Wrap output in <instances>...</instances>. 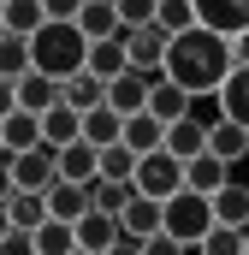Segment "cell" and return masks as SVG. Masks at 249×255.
I'll use <instances>...</instances> for the list:
<instances>
[{"label": "cell", "instance_id": "obj_1", "mask_svg": "<svg viewBox=\"0 0 249 255\" xmlns=\"http://www.w3.org/2000/svg\"><path fill=\"white\" fill-rule=\"evenodd\" d=\"M232 71H238V48H232V36H220V30H208V24H196V30H184V36H172L166 77L184 83L190 95H220Z\"/></svg>", "mask_w": 249, "mask_h": 255}, {"label": "cell", "instance_id": "obj_2", "mask_svg": "<svg viewBox=\"0 0 249 255\" xmlns=\"http://www.w3.org/2000/svg\"><path fill=\"white\" fill-rule=\"evenodd\" d=\"M30 48H36V71H48V77H77V71H89V36L77 30V18H48L36 36H30Z\"/></svg>", "mask_w": 249, "mask_h": 255}, {"label": "cell", "instance_id": "obj_3", "mask_svg": "<svg viewBox=\"0 0 249 255\" xmlns=\"http://www.w3.org/2000/svg\"><path fill=\"white\" fill-rule=\"evenodd\" d=\"M220 220H214V196H202V190H178V196H166V232L178 238V244H190V250H202V238L214 232Z\"/></svg>", "mask_w": 249, "mask_h": 255}, {"label": "cell", "instance_id": "obj_4", "mask_svg": "<svg viewBox=\"0 0 249 255\" xmlns=\"http://www.w3.org/2000/svg\"><path fill=\"white\" fill-rule=\"evenodd\" d=\"M6 184L12 190H54L60 184V148H24V154H6Z\"/></svg>", "mask_w": 249, "mask_h": 255}, {"label": "cell", "instance_id": "obj_5", "mask_svg": "<svg viewBox=\"0 0 249 255\" xmlns=\"http://www.w3.org/2000/svg\"><path fill=\"white\" fill-rule=\"evenodd\" d=\"M142 196H154V202H166V196L184 190V160L172 154V148H154V154H142L136 160V178H130Z\"/></svg>", "mask_w": 249, "mask_h": 255}, {"label": "cell", "instance_id": "obj_6", "mask_svg": "<svg viewBox=\"0 0 249 255\" xmlns=\"http://www.w3.org/2000/svg\"><path fill=\"white\" fill-rule=\"evenodd\" d=\"M65 83L60 77H48V71H24L18 83H6V107H30V113H48V107H60Z\"/></svg>", "mask_w": 249, "mask_h": 255}, {"label": "cell", "instance_id": "obj_7", "mask_svg": "<svg viewBox=\"0 0 249 255\" xmlns=\"http://www.w3.org/2000/svg\"><path fill=\"white\" fill-rule=\"evenodd\" d=\"M124 48H130V65H142V71H166L172 30H160V24H130V30H124Z\"/></svg>", "mask_w": 249, "mask_h": 255}, {"label": "cell", "instance_id": "obj_8", "mask_svg": "<svg viewBox=\"0 0 249 255\" xmlns=\"http://www.w3.org/2000/svg\"><path fill=\"white\" fill-rule=\"evenodd\" d=\"M160 77H166V71H142V65H130L124 77H113V83H107V107H119L124 119H130V113H142Z\"/></svg>", "mask_w": 249, "mask_h": 255}, {"label": "cell", "instance_id": "obj_9", "mask_svg": "<svg viewBox=\"0 0 249 255\" xmlns=\"http://www.w3.org/2000/svg\"><path fill=\"white\" fill-rule=\"evenodd\" d=\"M0 142H6V154L42 148V142H48V130H42V113H30V107H6V119H0Z\"/></svg>", "mask_w": 249, "mask_h": 255}, {"label": "cell", "instance_id": "obj_10", "mask_svg": "<svg viewBox=\"0 0 249 255\" xmlns=\"http://www.w3.org/2000/svg\"><path fill=\"white\" fill-rule=\"evenodd\" d=\"M48 220H54L48 190H12V184H6V226H18V232H36V226H48Z\"/></svg>", "mask_w": 249, "mask_h": 255}, {"label": "cell", "instance_id": "obj_11", "mask_svg": "<svg viewBox=\"0 0 249 255\" xmlns=\"http://www.w3.org/2000/svg\"><path fill=\"white\" fill-rule=\"evenodd\" d=\"M119 238H124V220H119V214H107V208H89V214L77 220V244L95 250V255H107Z\"/></svg>", "mask_w": 249, "mask_h": 255}, {"label": "cell", "instance_id": "obj_12", "mask_svg": "<svg viewBox=\"0 0 249 255\" xmlns=\"http://www.w3.org/2000/svg\"><path fill=\"white\" fill-rule=\"evenodd\" d=\"M184 184H190V190H202V196L226 190V184H232V160L214 154V148H202L196 160H184Z\"/></svg>", "mask_w": 249, "mask_h": 255}, {"label": "cell", "instance_id": "obj_13", "mask_svg": "<svg viewBox=\"0 0 249 255\" xmlns=\"http://www.w3.org/2000/svg\"><path fill=\"white\" fill-rule=\"evenodd\" d=\"M77 30H83L89 42H119V36H124V18H119V0H89V6L77 12Z\"/></svg>", "mask_w": 249, "mask_h": 255}, {"label": "cell", "instance_id": "obj_14", "mask_svg": "<svg viewBox=\"0 0 249 255\" xmlns=\"http://www.w3.org/2000/svg\"><path fill=\"white\" fill-rule=\"evenodd\" d=\"M60 178H71V184H95L101 178V148L89 136H77V142L60 148Z\"/></svg>", "mask_w": 249, "mask_h": 255}, {"label": "cell", "instance_id": "obj_15", "mask_svg": "<svg viewBox=\"0 0 249 255\" xmlns=\"http://www.w3.org/2000/svg\"><path fill=\"white\" fill-rule=\"evenodd\" d=\"M196 18L220 36H244L249 30V0H196Z\"/></svg>", "mask_w": 249, "mask_h": 255}, {"label": "cell", "instance_id": "obj_16", "mask_svg": "<svg viewBox=\"0 0 249 255\" xmlns=\"http://www.w3.org/2000/svg\"><path fill=\"white\" fill-rule=\"evenodd\" d=\"M148 113H154V119H166V125H178V119H190V113H196V95H190L184 83L160 77V83H154V95H148Z\"/></svg>", "mask_w": 249, "mask_h": 255}, {"label": "cell", "instance_id": "obj_17", "mask_svg": "<svg viewBox=\"0 0 249 255\" xmlns=\"http://www.w3.org/2000/svg\"><path fill=\"white\" fill-rule=\"evenodd\" d=\"M48 18H54L48 0H0V30H12V36H36Z\"/></svg>", "mask_w": 249, "mask_h": 255}, {"label": "cell", "instance_id": "obj_18", "mask_svg": "<svg viewBox=\"0 0 249 255\" xmlns=\"http://www.w3.org/2000/svg\"><path fill=\"white\" fill-rule=\"evenodd\" d=\"M124 220V238H154V232H166V202H154V196L136 190V202L119 214Z\"/></svg>", "mask_w": 249, "mask_h": 255}, {"label": "cell", "instance_id": "obj_19", "mask_svg": "<svg viewBox=\"0 0 249 255\" xmlns=\"http://www.w3.org/2000/svg\"><path fill=\"white\" fill-rule=\"evenodd\" d=\"M48 208H54V220H71V226H77V220L95 208V190H89V184H71V178H60V184L48 190Z\"/></svg>", "mask_w": 249, "mask_h": 255}, {"label": "cell", "instance_id": "obj_20", "mask_svg": "<svg viewBox=\"0 0 249 255\" xmlns=\"http://www.w3.org/2000/svg\"><path fill=\"white\" fill-rule=\"evenodd\" d=\"M24 71H36V48H30V36L0 30V83H18Z\"/></svg>", "mask_w": 249, "mask_h": 255}, {"label": "cell", "instance_id": "obj_21", "mask_svg": "<svg viewBox=\"0 0 249 255\" xmlns=\"http://www.w3.org/2000/svg\"><path fill=\"white\" fill-rule=\"evenodd\" d=\"M208 136H214V125H202V119L190 113V119H178V125H166V148H172L178 160H196V154L208 148Z\"/></svg>", "mask_w": 249, "mask_h": 255}, {"label": "cell", "instance_id": "obj_22", "mask_svg": "<svg viewBox=\"0 0 249 255\" xmlns=\"http://www.w3.org/2000/svg\"><path fill=\"white\" fill-rule=\"evenodd\" d=\"M124 142H130L136 154H154V148H166V119H154L148 107H142V113H130V119H124Z\"/></svg>", "mask_w": 249, "mask_h": 255}, {"label": "cell", "instance_id": "obj_23", "mask_svg": "<svg viewBox=\"0 0 249 255\" xmlns=\"http://www.w3.org/2000/svg\"><path fill=\"white\" fill-rule=\"evenodd\" d=\"M214 101H220V119H238V125L249 130V65H238V71L226 77V89H220Z\"/></svg>", "mask_w": 249, "mask_h": 255}, {"label": "cell", "instance_id": "obj_24", "mask_svg": "<svg viewBox=\"0 0 249 255\" xmlns=\"http://www.w3.org/2000/svg\"><path fill=\"white\" fill-rule=\"evenodd\" d=\"M42 130H48V148H65V142H77V136H83V113H77L71 101H60V107H48V113H42Z\"/></svg>", "mask_w": 249, "mask_h": 255}, {"label": "cell", "instance_id": "obj_25", "mask_svg": "<svg viewBox=\"0 0 249 255\" xmlns=\"http://www.w3.org/2000/svg\"><path fill=\"white\" fill-rule=\"evenodd\" d=\"M83 136H89L95 148H107V142H124V113L101 101L95 113H83Z\"/></svg>", "mask_w": 249, "mask_h": 255}, {"label": "cell", "instance_id": "obj_26", "mask_svg": "<svg viewBox=\"0 0 249 255\" xmlns=\"http://www.w3.org/2000/svg\"><path fill=\"white\" fill-rule=\"evenodd\" d=\"M60 101H71L77 113H95L101 101H107V77H95V71H77V77H65V95Z\"/></svg>", "mask_w": 249, "mask_h": 255}, {"label": "cell", "instance_id": "obj_27", "mask_svg": "<svg viewBox=\"0 0 249 255\" xmlns=\"http://www.w3.org/2000/svg\"><path fill=\"white\" fill-rule=\"evenodd\" d=\"M214 220L249 232V184H226V190H214Z\"/></svg>", "mask_w": 249, "mask_h": 255}, {"label": "cell", "instance_id": "obj_28", "mask_svg": "<svg viewBox=\"0 0 249 255\" xmlns=\"http://www.w3.org/2000/svg\"><path fill=\"white\" fill-rule=\"evenodd\" d=\"M89 71L107 77V83L124 77V71H130V48H124V36H119V42H95V48H89Z\"/></svg>", "mask_w": 249, "mask_h": 255}, {"label": "cell", "instance_id": "obj_29", "mask_svg": "<svg viewBox=\"0 0 249 255\" xmlns=\"http://www.w3.org/2000/svg\"><path fill=\"white\" fill-rule=\"evenodd\" d=\"M208 148H214V154H226V160L238 166V160L249 154V130L238 125V119H220V125H214V136H208Z\"/></svg>", "mask_w": 249, "mask_h": 255}, {"label": "cell", "instance_id": "obj_30", "mask_svg": "<svg viewBox=\"0 0 249 255\" xmlns=\"http://www.w3.org/2000/svg\"><path fill=\"white\" fill-rule=\"evenodd\" d=\"M36 250H42V255H71V250H83V244H77V226H71V220H48V226H36Z\"/></svg>", "mask_w": 249, "mask_h": 255}, {"label": "cell", "instance_id": "obj_31", "mask_svg": "<svg viewBox=\"0 0 249 255\" xmlns=\"http://www.w3.org/2000/svg\"><path fill=\"white\" fill-rule=\"evenodd\" d=\"M136 160H142V154H136L130 142H107V148H101V178L130 184V178H136Z\"/></svg>", "mask_w": 249, "mask_h": 255}, {"label": "cell", "instance_id": "obj_32", "mask_svg": "<svg viewBox=\"0 0 249 255\" xmlns=\"http://www.w3.org/2000/svg\"><path fill=\"white\" fill-rule=\"evenodd\" d=\"M154 24H160V30H172V36H184V30H196V24H202V18H196V0H160Z\"/></svg>", "mask_w": 249, "mask_h": 255}, {"label": "cell", "instance_id": "obj_33", "mask_svg": "<svg viewBox=\"0 0 249 255\" xmlns=\"http://www.w3.org/2000/svg\"><path fill=\"white\" fill-rule=\"evenodd\" d=\"M89 190H95V208H107V214H124L136 202V184H119V178H95Z\"/></svg>", "mask_w": 249, "mask_h": 255}, {"label": "cell", "instance_id": "obj_34", "mask_svg": "<svg viewBox=\"0 0 249 255\" xmlns=\"http://www.w3.org/2000/svg\"><path fill=\"white\" fill-rule=\"evenodd\" d=\"M202 255H244V232L238 226H214L202 238Z\"/></svg>", "mask_w": 249, "mask_h": 255}, {"label": "cell", "instance_id": "obj_35", "mask_svg": "<svg viewBox=\"0 0 249 255\" xmlns=\"http://www.w3.org/2000/svg\"><path fill=\"white\" fill-rule=\"evenodd\" d=\"M154 12H160V0H119L124 30H130V24H154Z\"/></svg>", "mask_w": 249, "mask_h": 255}, {"label": "cell", "instance_id": "obj_36", "mask_svg": "<svg viewBox=\"0 0 249 255\" xmlns=\"http://www.w3.org/2000/svg\"><path fill=\"white\" fill-rule=\"evenodd\" d=\"M0 255H42V250H36V232H18V226H6Z\"/></svg>", "mask_w": 249, "mask_h": 255}, {"label": "cell", "instance_id": "obj_37", "mask_svg": "<svg viewBox=\"0 0 249 255\" xmlns=\"http://www.w3.org/2000/svg\"><path fill=\"white\" fill-rule=\"evenodd\" d=\"M142 255H190V244H178L172 232H154V238H142Z\"/></svg>", "mask_w": 249, "mask_h": 255}, {"label": "cell", "instance_id": "obj_38", "mask_svg": "<svg viewBox=\"0 0 249 255\" xmlns=\"http://www.w3.org/2000/svg\"><path fill=\"white\" fill-rule=\"evenodd\" d=\"M83 6H89V0H48V12H54V18H77Z\"/></svg>", "mask_w": 249, "mask_h": 255}, {"label": "cell", "instance_id": "obj_39", "mask_svg": "<svg viewBox=\"0 0 249 255\" xmlns=\"http://www.w3.org/2000/svg\"><path fill=\"white\" fill-rule=\"evenodd\" d=\"M107 255H142V238H119V244H113Z\"/></svg>", "mask_w": 249, "mask_h": 255}, {"label": "cell", "instance_id": "obj_40", "mask_svg": "<svg viewBox=\"0 0 249 255\" xmlns=\"http://www.w3.org/2000/svg\"><path fill=\"white\" fill-rule=\"evenodd\" d=\"M232 48H238V65H249V30H244V36H232Z\"/></svg>", "mask_w": 249, "mask_h": 255}, {"label": "cell", "instance_id": "obj_41", "mask_svg": "<svg viewBox=\"0 0 249 255\" xmlns=\"http://www.w3.org/2000/svg\"><path fill=\"white\" fill-rule=\"evenodd\" d=\"M71 255H95V250H71Z\"/></svg>", "mask_w": 249, "mask_h": 255}, {"label": "cell", "instance_id": "obj_42", "mask_svg": "<svg viewBox=\"0 0 249 255\" xmlns=\"http://www.w3.org/2000/svg\"><path fill=\"white\" fill-rule=\"evenodd\" d=\"M244 255H249V232H244Z\"/></svg>", "mask_w": 249, "mask_h": 255}, {"label": "cell", "instance_id": "obj_43", "mask_svg": "<svg viewBox=\"0 0 249 255\" xmlns=\"http://www.w3.org/2000/svg\"><path fill=\"white\" fill-rule=\"evenodd\" d=\"M190 255H202V250H190Z\"/></svg>", "mask_w": 249, "mask_h": 255}]
</instances>
